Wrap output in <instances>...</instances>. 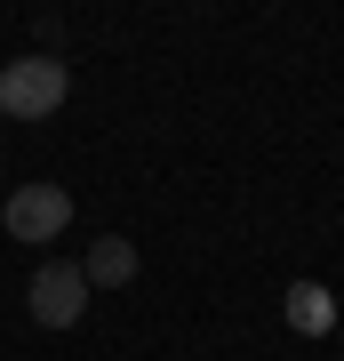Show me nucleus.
Instances as JSON below:
<instances>
[{
	"instance_id": "nucleus-2",
	"label": "nucleus",
	"mask_w": 344,
	"mask_h": 361,
	"mask_svg": "<svg viewBox=\"0 0 344 361\" xmlns=\"http://www.w3.org/2000/svg\"><path fill=\"white\" fill-rule=\"evenodd\" d=\"M0 225H8V241H56L72 225V193L64 185H16L8 209H0Z\"/></svg>"
},
{
	"instance_id": "nucleus-5",
	"label": "nucleus",
	"mask_w": 344,
	"mask_h": 361,
	"mask_svg": "<svg viewBox=\"0 0 344 361\" xmlns=\"http://www.w3.org/2000/svg\"><path fill=\"white\" fill-rule=\"evenodd\" d=\"M288 329L329 337V329H336V297L320 289V281H296V289H288Z\"/></svg>"
},
{
	"instance_id": "nucleus-4",
	"label": "nucleus",
	"mask_w": 344,
	"mask_h": 361,
	"mask_svg": "<svg viewBox=\"0 0 344 361\" xmlns=\"http://www.w3.org/2000/svg\"><path fill=\"white\" fill-rule=\"evenodd\" d=\"M80 281H89V289H128V281H136V249H128L120 233H104V241L89 249V265H80Z\"/></svg>"
},
{
	"instance_id": "nucleus-3",
	"label": "nucleus",
	"mask_w": 344,
	"mask_h": 361,
	"mask_svg": "<svg viewBox=\"0 0 344 361\" xmlns=\"http://www.w3.org/2000/svg\"><path fill=\"white\" fill-rule=\"evenodd\" d=\"M25 305H32V322H40V329H72L80 313H89V281H80V265H64V257H49V265L32 273Z\"/></svg>"
},
{
	"instance_id": "nucleus-1",
	"label": "nucleus",
	"mask_w": 344,
	"mask_h": 361,
	"mask_svg": "<svg viewBox=\"0 0 344 361\" xmlns=\"http://www.w3.org/2000/svg\"><path fill=\"white\" fill-rule=\"evenodd\" d=\"M64 89H72V65L64 56H16V65H0V113L8 121H49Z\"/></svg>"
}]
</instances>
